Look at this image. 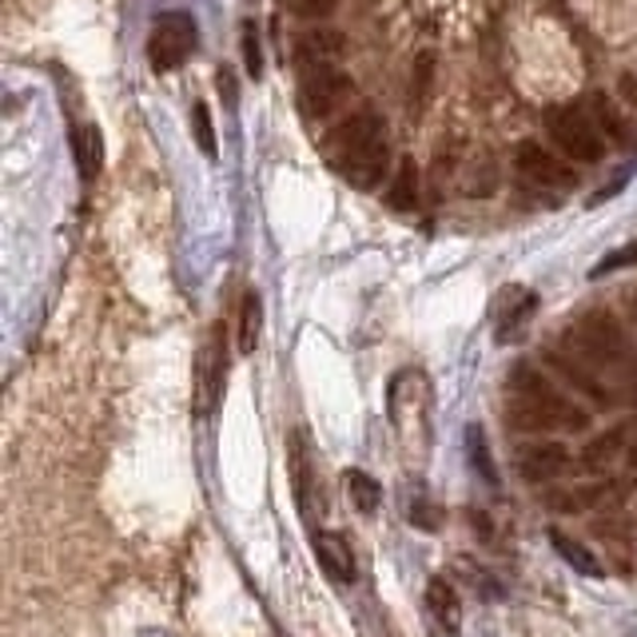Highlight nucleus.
Returning a JSON list of instances; mask_svg holds the SVG:
<instances>
[{"mask_svg":"<svg viewBox=\"0 0 637 637\" xmlns=\"http://www.w3.org/2000/svg\"><path fill=\"white\" fill-rule=\"evenodd\" d=\"M331 160L343 172V179H351L355 188L371 191L378 188V179L387 176L391 164V140L387 124L375 112H355L351 120L334 128L331 136Z\"/></svg>","mask_w":637,"mask_h":637,"instance_id":"f257e3e1","label":"nucleus"},{"mask_svg":"<svg viewBox=\"0 0 637 637\" xmlns=\"http://www.w3.org/2000/svg\"><path fill=\"white\" fill-rule=\"evenodd\" d=\"M510 398H506V415L526 430H582L590 422L578 403L562 395V391L542 375V371H534V366H514L510 375Z\"/></svg>","mask_w":637,"mask_h":637,"instance_id":"f03ea898","label":"nucleus"},{"mask_svg":"<svg viewBox=\"0 0 637 637\" xmlns=\"http://www.w3.org/2000/svg\"><path fill=\"white\" fill-rule=\"evenodd\" d=\"M199 29L188 12H160L147 32V61L156 73H176L179 64L196 53Z\"/></svg>","mask_w":637,"mask_h":637,"instance_id":"7ed1b4c3","label":"nucleus"},{"mask_svg":"<svg viewBox=\"0 0 637 637\" xmlns=\"http://www.w3.org/2000/svg\"><path fill=\"white\" fill-rule=\"evenodd\" d=\"M550 136L578 164H597L606 156V136L597 132L594 116L578 112V108H554L550 112Z\"/></svg>","mask_w":637,"mask_h":637,"instance_id":"20e7f679","label":"nucleus"},{"mask_svg":"<svg viewBox=\"0 0 637 637\" xmlns=\"http://www.w3.org/2000/svg\"><path fill=\"white\" fill-rule=\"evenodd\" d=\"M351 96H355V80L339 73V68H315V73H304V80H299V108H304L311 124L331 120Z\"/></svg>","mask_w":637,"mask_h":637,"instance_id":"39448f33","label":"nucleus"},{"mask_svg":"<svg viewBox=\"0 0 637 637\" xmlns=\"http://www.w3.org/2000/svg\"><path fill=\"white\" fill-rule=\"evenodd\" d=\"M514 164H518L523 179H526V184H534V188H542V191H570V188H578V172H574V167L565 164L562 156H554L550 147L534 144V140L518 144V152H514Z\"/></svg>","mask_w":637,"mask_h":637,"instance_id":"423d86ee","label":"nucleus"},{"mask_svg":"<svg viewBox=\"0 0 637 637\" xmlns=\"http://www.w3.org/2000/svg\"><path fill=\"white\" fill-rule=\"evenodd\" d=\"M570 343H574L578 351H585V355L606 363V359H617L626 351V334H622V327H617V319L609 311H585L582 319L570 327Z\"/></svg>","mask_w":637,"mask_h":637,"instance_id":"0eeeda50","label":"nucleus"},{"mask_svg":"<svg viewBox=\"0 0 637 637\" xmlns=\"http://www.w3.org/2000/svg\"><path fill=\"white\" fill-rule=\"evenodd\" d=\"M534 311H538L534 292H526V287H506V292L498 295V307H494V327H498L494 334H498V343L523 339Z\"/></svg>","mask_w":637,"mask_h":637,"instance_id":"6e6552de","label":"nucleus"},{"mask_svg":"<svg viewBox=\"0 0 637 637\" xmlns=\"http://www.w3.org/2000/svg\"><path fill=\"white\" fill-rule=\"evenodd\" d=\"M347 53V41L339 29H311L299 36L295 44V64L304 68V73H315V68H334V64L343 61Z\"/></svg>","mask_w":637,"mask_h":637,"instance_id":"1a4fd4ad","label":"nucleus"},{"mask_svg":"<svg viewBox=\"0 0 637 637\" xmlns=\"http://www.w3.org/2000/svg\"><path fill=\"white\" fill-rule=\"evenodd\" d=\"M315 558L323 565V574L331 578L334 585H351L355 582V550L347 542L343 534L334 530H319L315 534Z\"/></svg>","mask_w":637,"mask_h":637,"instance_id":"9d476101","label":"nucleus"},{"mask_svg":"<svg viewBox=\"0 0 637 637\" xmlns=\"http://www.w3.org/2000/svg\"><path fill=\"white\" fill-rule=\"evenodd\" d=\"M427 617L442 637H459L462 629V597L447 578H430L427 582Z\"/></svg>","mask_w":637,"mask_h":637,"instance_id":"9b49d317","label":"nucleus"},{"mask_svg":"<svg viewBox=\"0 0 637 637\" xmlns=\"http://www.w3.org/2000/svg\"><path fill=\"white\" fill-rule=\"evenodd\" d=\"M223 391V351L220 343L211 339L196 359V415L208 418L216 410V398Z\"/></svg>","mask_w":637,"mask_h":637,"instance_id":"f8f14e48","label":"nucleus"},{"mask_svg":"<svg viewBox=\"0 0 637 637\" xmlns=\"http://www.w3.org/2000/svg\"><path fill=\"white\" fill-rule=\"evenodd\" d=\"M518 466H523V474L530 482H550L570 471V454L558 442H534V447H526L518 454Z\"/></svg>","mask_w":637,"mask_h":637,"instance_id":"ddd939ff","label":"nucleus"},{"mask_svg":"<svg viewBox=\"0 0 637 637\" xmlns=\"http://www.w3.org/2000/svg\"><path fill=\"white\" fill-rule=\"evenodd\" d=\"M73 156L80 167V179L92 184L100 176V160H105V144H100V132L92 124H76L73 128Z\"/></svg>","mask_w":637,"mask_h":637,"instance_id":"4468645a","label":"nucleus"},{"mask_svg":"<svg viewBox=\"0 0 637 637\" xmlns=\"http://www.w3.org/2000/svg\"><path fill=\"white\" fill-rule=\"evenodd\" d=\"M550 546H554L558 558H562L565 565H574V574H585V578H602V574H606V565L597 562L594 550H585V546H582V542H574L570 534L550 530Z\"/></svg>","mask_w":637,"mask_h":637,"instance_id":"2eb2a0df","label":"nucleus"},{"mask_svg":"<svg viewBox=\"0 0 637 637\" xmlns=\"http://www.w3.org/2000/svg\"><path fill=\"white\" fill-rule=\"evenodd\" d=\"M343 486H347V498L355 502L359 514H366V518H371V514L378 510V502H383V486H378V482L371 479L366 471H347L343 474Z\"/></svg>","mask_w":637,"mask_h":637,"instance_id":"dca6fc26","label":"nucleus"},{"mask_svg":"<svg viewBox=\"0 0 637 637\" xmlns=\"http://www.w3.org/2000/svg\"><path fill=\"white\" fill-rule=\"evenodd\" d=\"M292 479H295V498H299V510H304L307 518H311V514H315V502H311V491H315V471H311V459H307L304 439H295Z\"/></svg>","mask_w":637,"mask_h":637,"instance_id":"f3484780","label":"nucleus"},{"mask_svg":"<svg viewBox=\"0 0 637 637\" xmlns=\"http://www.w3.org/2000/svg\"><path fill=\"white\" fill-rule=\"evenodd\" d=\"M387 204L395 211H410L418 204V172H415V160H403L395 172V184L387 191Z\"/></svg>","mask_w":637,"mask_h":637,"instance_id":"a211bd4d","label":"nucleus"},{"mask_svg":"<svg viewBox=\"0 0 637 637\" xmlns=\"http://www.w3.org/2000/svg\"><path fill=\"white\" fill-rule=\"evenodd\" d=\"M260 319H263L260 295L248 292L243 295V307H240V351L243 355H251L255 343H260Z\"/></svg>","mask_w":637,"mask_h":637,"instance_id":"6ab92c4d","label":"nucleus"},{"mask_svg":"<svg viewBox=\"0 0 637 637\" xmlns=\"http://www.w3.org/2000/svg\"><path fill=\"white\" fill-rule=\"evenodd\" d=\"M590 112H594L597 132H606L617 144H626V124H622V116L614 112V105H609L606 96H594V100H590Z\"/></svg>","mask_w":637,"mask_h":637,"instance_id":"aec40b11","label":"nucleus"},{"mask_svg":"<svg viewBox=\"0 0 637 637\" xmlns=\"http://www.w3.org/2000/svg\"><path fill=\"white\" fill-rule=\"evenodd\" d=\"M191 132H196L199 152L216 160V152H220V147H216V128H211V112H208V105H204V100L191 108Z\"/></svg>","mask_w":637,"mask_h":637,"instance_id":"412c9836","label":"nucleus"},{"mask_svg":"<svg viewBox=\"0 0 637 637\" xmlns=\"http://www.w3.org/2000/svg\"><path fill=\"white\" fill-rule=\"evenodd\" d=\"M243 68H248L251 80H260L263 73V53H260V32H255V24H243Z\"/></svg>","mask_w":637,"mask_h":637,"instance_id":"4be33fe9","label":"nucleus"},{"mask_svg":"<svg viewBox=\"0 0 637 637\" xmlns=\"http://www.w3.org/2000/svg\"><path fill=\"white\" fill-rule=\"evenodd\" d=\"M634 263H637V240H634V243H626V248L609 251L606 260L597 263V267H594V272H590V275H594V279H602V275L622 272V267H634Z\"/></svg>","mask_w":637,"mask_h":637,"instance_id":"5701e85b","label":"nucleus"},{"mask_svg":"<svg viewBox=\"0 0 637 637\" xmlns=\"http://www.w3.org/2000/svg\"><path fill=\"white\" fill-rule=\"evenodd\" d=\"M295 17H307V21H323L334 12V0H287Z\"/></svg>","mask_w":637,"mask_h":637,"instance_id":"b1692460","label":"nucleus"},{"mask_svg":"<svg viewBox=\"0 0 637 637\" xmlns=\"http://www.w3.org/2000/svg\"><path fill=\"white\" fill-rule=\"evenodd\" d=\"M216 84H220V92L228 96V105H235V76H231V68H220Z\"/></svg>","mask_w":637,"mask_h":637,"instance_id":"393cba45","label":"nucleus"}]
</instances>
